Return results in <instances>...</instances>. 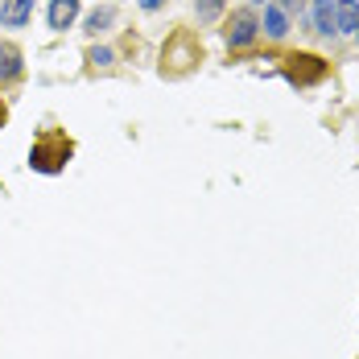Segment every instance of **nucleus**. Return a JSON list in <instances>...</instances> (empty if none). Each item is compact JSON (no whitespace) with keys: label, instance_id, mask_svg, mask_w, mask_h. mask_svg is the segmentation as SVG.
<instances>
[{"label":"nucleus","instance_id":"3","mask_svg":"<svg viewBox=\"0 0 359 359\" xmlns=\"http://www.w3.org/2000/svg\"><path fill=\"white\" fill-rule=\"evenodd\" d=\"M79 13H83L79 0H50V8H46V25H50L54 34H67L74 21H79Z\"/></svg>","mask_w":359,"mask_h":359},{"label":"nucleus","instance_id":"17","mask_svg":"<svg viewBox=\"0 0 359 359\" xmlns=\"http://www.w3.org/2000/svg\"><path fill=\"white\" fill-rule=\"evenodd\" d=\"M355 37H359V29H355Z\"/></svg>","mask_w":359,"mask_h":359},{"label":"nucleus","instance_id":"18","mask_svg":"<svg viewBox=\"0 0 359 359\" xmlns=\"http://www.w3.org/2000/svg\"><path fill=\"white\" fill-rule=\"evenodd\" d=\"M0 120H4V116H0Z\"/></svg>","mask_w":359,"mask_h":359},{"label":"nucleus","instance_id":"16","mask_svg":"<svg viewBox=\"0 0 359 359\" xmlns=\"http://www.w3.org/2000/svg\"><path fill=\"white\" fill-rule=\"evenodd\" d=\"M248 4H273V0H248Z\"/></svg>","mask_w":359,"mask_h":359},{"label":"nucleus","instance_id":"9","mask_svg":"<svg viewBox=\"0 0 359 359\" xmlns=\"http://www.w3.org/2000/svg\"><path fill=\"white\" fill-rule=\"evenodd\" d=\"M310 21H314V34L318 37H334V4L330 8H314Z\"/></svg>","mask_w":359,"mask_h":359},{"label":"nucleus","instance_id":"7","mask_svg":"<svg viewBox=\"0 0 359 359\" xmlns=\"http://www.w3.org/2000/svg\"><path fill=\"white\" fill-rule=\"evenodd\" d=\"M260 34L273 37V41H281L289 34V13L281 4H264V17H260Z\"/></svg>","mask_w":359,"mask_h":359},{"label":"nucleus","instance_id":"12","mask_svg":"<svg viewBox=\"0 0 359 359\" xmlns=\"http://www.w3.org/2000/svg\"><path fill=\"white\" fill-rule=\"evenodd\" d=\"M91 62H95V67H111V62H116V50H111V46H91Z\"/></svg>","mask_w":359,"mask_h":359},{"label":"nucleus","instance_id":"15","mask_svg":"<svg viewBox=\"0 0 359 359\" xmlns=\"http://www.w3.org/2000/svg\"><path fill=\"white\" fill-rule=\"evenodd\" d=\"M330 4H334V0H314V8H330Z\"/></svg>","mask_w":359,"mask_h":359},{"label":"nucleus","instance_id":"5","mask_svg":"<svg viewBox=\"0 0 359 359\" xmlns=\"http://www.w3.org/2000/svg\"><path fill=\"white\" fill-rule=\"evenodd\" d=\"M34 17V0H0V25L4 29H21Z\"/></svg>","mask_w":359,"mask_h":359},{"label":"nucleus","instance_id":"1","mask_svg":"<svg viewBox=\"0 0 359 359\" xmlns=\"http://www.w3.org/2000/svg\"><path fill=\"white\" fill-rule=\"evenodd\" d=\"M223 37H227V46H231V50H248L252 41L260 37V17H256L252 8H236V13L227 17Z\"/></svg>","mask_w":359,"mask_h":359},{"label":"nucleus","instance_id":"11","mask_svg":"<svg viewBox=\"0 0 359 359\" xmlns=\"http://www.w3.org/2000/svg\"><path fill=\"white\" fill-rule=\"evenodd\" d=\"M111 21H116V13H111V8H95V13H87V34L100 37L104 29H111Z\"/></svg>","mask_w":359,"mask_h":359},{"label":"nucleus","instance_id":"14","mask_svg":"<svg viewBox=\"0 0 359 359\" xmlns=\"http://www.w3.org/2000/svg\"><path fill=\"white\" fill-rule=\"evenodd\" d=\"M302 4H306V0H281V8H285V13H302Z\"/></svg>","mask_w":359,"mask_h":359},{"label":"nucleus","instance_id":"13","mask_svg":"<svg viewBox=\"0 0 359 359\" xmlns=\"http://www.w3.org/2000/svg\"><path fill=\"white\" fill-rule=\"evenodd\" d=\"M137 4H141L144 13H157V8H165V0H137Z\"/></svg>","mask_w":359,"mask_h":359},{"label":"nucleus","instance_id":"10","mask_svg":"<svg viewBox=\"0 0 359 359\" xmlns=\"http://www.w3.org/2000/svg\"><path fill=\"white\" fill-rule=\"evenodd\" d=\"M223 8H227V0H198V4H194V17H198L203 25H211V21L223 17Z\"/></svg>","mask_w":359,"mask_h":359},{"label":"nucleus","instance_id":"4","mask_svg":"<svg viewBox=\"0 0 359 359\" xmlns=\"http://www.w3.org/2000/svg\"><path fill=\"white\" fill-rule=\"evenodd\" d=\"M289 62H297V67L289 71V83H297V87H310V83H318L326 74V62L314 58V54H297V58H289Z\"/></svg>","mask_w":359,"mask_h":359},{"label":"nucleus","instance_id":"6","mask_svg":"<svg viewBox=\"0 0 359 359\" xmlns=\"http://www.w3.org/2000/svg\"><path fill=\"white\" fill-rule=\"evenodd\" d=\"M25 74V58L13 41H0V83H17Z\"/></svg>","mask_w":359,"mask_h":359},{"label":"nucleus","instance_id":"2","mask_svg":"<svg viewBox=\"0 0 359 359\" xmlns=\"http://www.w3.org/2000/svg\"><path fill=\"white\" fill-rule=\"evenodd\" d=\"M67 157H71V144L62 141V137H58L54 144H50V141H37L34 149H29V165H34V170H41V174H58Z\"/></svg>","mask_w":359,"mask_h":359},{"label":"nucleus","instance_id":"8","mask_svg":"<svg viewBox=\"0 0 359 359\" xmlns=\"http://www.w3.org/2000/svg\"><path fill=\"white\" fill-rule=\"evenodd\" d=\"M359 29V0H334V34Z\"/></svg>","mask_w":359,"mask_h":359}]
</instances>
